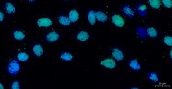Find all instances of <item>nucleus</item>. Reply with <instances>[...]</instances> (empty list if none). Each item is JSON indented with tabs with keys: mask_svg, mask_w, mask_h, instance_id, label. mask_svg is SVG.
<instances>
[{
	"mask_svg": "<svg viewBox=\"0 0 172 89\" xmlns=\"http://www.w3.org/2000/svg\"><path fill=\"white\" fill-rule=\"evenodd\" d=\"M68 18H69L71 23H76L80 19V13L76 9H72L69 12Z\"/></svg>",
	"mask_w": 172,
	"mask_h": 89,
	"instance_id": "6e6552de",
	"label": "nucleus"
},
{
	"mask_svg": "<svg viewBox=\"0 0 172 89\" xmlns=\"http://www.w3.org/2000/svg\"><path fill=\"white\" fill-rule=\"evenodd\" d=\"M13 38H14L16 41H22L25 39L26 35L21 30H16L15 31L14 33H13Z\"/></svg>",
	"mask_w": 172,
	"mask_h": 89,
	"instance_id": "2eb2a0df",
	"label": "nucleus"
},
{
	"mask_svg": "<svg viewBox=\"0 0 172 89\" xmlns=\"http://www.w3.org/2000/svg\"><path fill=\"white\" fill-rule=\"evenodd\" d=\"M146 34L150 38H156L158 37V31L153 27H149L146 29Z\"/></svg>",
	"mask_w": 172,
	"mask_h": 89,
	"instance_id": "aec40b11",
	"label": "nucleus"
},
{
	"mask_svg": "<svg viewBox=\"0 0 172 89\" xmlns=\"http://www.w3.org/2000/svg\"><path fill=\"white\" fill-rule=\"evenodd\" d=\"M57 20L59 24L63 26H69L71 25V21L69 18L65 15H60L57 18Z\"/></svg>",
	"mask_w": 172,
	"mask_h": 89,
	"instance_id": "4468645a",
	"label": "nucleus"
},
{
	"mask_svg": "<svg viewBox=\"0 0 172 89\" xmlns=\"http://www.w3.org/2000/svg\"><path fill=\"white\" fill-rule=\"evenodd\" d=\"M136 9L139 15H146L147 11V7L143 3H138L136 7Z\"/></svg>",
	"mask_w": 172,
	"mask_h": 89,
	"instance_id": "f3484780",
	"label": "nucleus"
},
{
	"mask_svg": "<svg viewBox=\"0 0 172 89\" xmlns=\"http://www.w3.org/2000/svg\"><path fill=\"white\" fill-rule=\"evenodd\" d=\"M76 37L78 41L81 42H87L89 39L90 35L87 31L83 30V31H80V32L77 33Z\"/></svg>",
	"mask_w": 172,
	"mask_h": 89,
	"instance_id": "1a4fd4ad",
	"label": "nucleus"
},
{
	"mask_svg": "<svg viewBox=\"0 0 172 89\" xmlns=\"http://www.w3.org/2000/svg\"><path fill=\"white\" fill-rule=\"evenodd\" d=\"M21 69L20 62L18 60H11L7 64V70L11 75H16L19 73Z\"/></svg>",
	"mask_w": 172,
	"mask_h": 89,
	"instance_id": "f257e3e1",
	"label": "nucleus"
},
{
	"mask_svg": "<svg viewBox=\"0 0 172 89\" xmlns=\"http://www.w3.org/2000/svg\"><path fill=\"white\" fill-rule=\"evenodd\" d=\"M170 58H171V50H170Z\"/></svg>",
	"mask_w": 172,
	"mask_h": 89,
	"instance_id": "c85d7f7f",
	"label": "nucleus"
},
{
	"mask_svg": "<svg viewBox=\"0 0 172 89\" xmlns=\"http://www.w3.org/2000/svg\"><path fill=\"white\" fill-rule=\"evenodd\" d=\"M146 76L149 79V81L151 83H157L159 81V77H158V75L156 72H153V71L149 72L147 74Z\"/></svg>",
	"mask_w": 172,
	"mask_h": 89,
	"instance_id": "ddd939ff",
	"label": "nucleus"
},
{
	"mask_svg": "<svg viewBox=\"0 0 172 89\" xmlns=\"http://www.w3.org/2000/svg\"><path fill=\"white\" fill-rule=\"evenodd\" d=\"M129 66L130 68L136 72H138L142 68L141 64L139 63V62L137 59H132L129 61Z\"/></svg>",
	"mask_w": 172,
	"mask_h": 89,
	"instance_id": "f8f14e48",
	"label": "nucleus"
},
{
	"mask_svg": "<svg viewBox=\"0 0 172 89\" xmlns=\"http://www.w3.org/2000/svg\"><path fill=\"white\" fill-rule=\"evenodd\" d=\"M60 59L63 61L65 62H70L72 61L74 59V56L72 55L71 53L69 51H65L62 53L60 55Z\"/></svg>",
	"mask_w": 172,
	"mask_h": 89,
	"instance_id": "a211bd4d",
	"label": "nucleus"
},
{
	"mask_svg": "<svg viewBox=\"0 0 172 89\" xmlns=\"http://www.w3.org/2000/svg\"><path fill=\"white\" fill-rule=\"evenodd\" d=\"M148 3L149 6L155 10L159 9L162 5L161 0H148Z\"/></svg>",
	"mask_w": 172,
	"mask_h": 89,
	"instance_id": "412c9836",
	"label": "nucleus"
},
{
	"mask_svg": "<svg viewBox=\"0 0 172 89\" xmlns=\"http://www.w3.org/2000/svg\"><path fill=\"white\" fill-rule=\"evenodd\" d=\"M162 5L167 8H171L172 7L171 0H161Z\"/></svg>",
	"mask_w": 172,
	"mask_h": 89,
	"instance_id": "b1692460",
	"label": "nucleus"
},
{
	"mask_svg": "<svg viewBox=\"0 0 172 89\" xmlns=\"http://www.w3.org/2000/svg\"><path fill=\"white\" fill-rule=\"evenodd\" d=\"M29 59V56L26 52H19L17 55V60L21 63H25Z\"/></svg>",
	"mask_w": 172,
	"mask_h": 89,
	"instance_id": "4be33fe9",
	"label": "nucleus"
},
{
	"mask_svg": "<svg viewBox=\"0 0 172 89\" xmlns=\"http://www.w3.org/2000/svg\"><path fill=\"white\" fill-rule=\"evenodd\" d=\"M4 88V86H3V84L0 82V89H3Z\"/></svg>",
	"mask_w": 172,
	"mask_h": 89,
	"instance_id": "cd10ccee",
	"label": "nucleus"
},
{
	"mask_svg": "<svg viewBox=\"0 0 172 89\" xmlns=\"http://www.w3.org/2000/svg\"><path fill=\"white\" fill-rule=\"evenodd\" d=\"M112 24L116 28H123L125 25V20L124 18L119 14H115L112 16L111 18Z\"/></svg>",
	"mask_w": 172,
	"mask_h": 89,
	"instance_id": "f03ea898",
	"label": "nucleus"
},
{
	"mask_svg": "<svg viewBox=\"0 0 172 89\" xmlns=\"http://www.w3.org/2000/svg\"><path fill=\"white\" fill-rule=\"evenodd\" d=\"M101 65L104 68L113 70L116 67V61L113 58H106L101 62Z\"/></svg>",
	"mask_w": 172,
	"mask_h": 89,
	"instance_id": "7ed1b4c3",
	"label": "nucleus"
},
{
	"mask_svg": "<svg viewBox=\"0 0 172 89\" xmlns=\"http://www.w3.org/2000/svg\"><path fill=\"white\" fill-rule=\"evenodd\" d=\"M88 20L90 25H93L96 24L97 19H96V15L95 11L93 10L89 11L88 14Z\"/></svg>",
	"mask_w": 172,
	"mask_h": 89,
	"instance_id": "dca6fc26",
	"label": "nucleus"
},
{
	"mask_svg": "<svg viewBox=\"0 0 172 89\" xmlns=\"http://www.w3.org/2000/svg\"><path fill=\"white\" fill-rule=\"evenodd\" d=\"M96 15V19L97 21L101 22V23H106L108 20V17L106 13L102 12V11H95Z\"/></svg>",
	"mask_w": 172,
	"mask_h": 89,
	"instance_id": "9b49d317",
	"label": "nucleus"
},
{
	"mask_svg": "<svg viewBox=\"0 0 172 89\" xmlns=\"http://www.w3.org/2000/svg\"><path fill=\"white\" fill-rule=\"evenodd\" d=\"M11 89H20V83L19 81H13L11 85Z\"/></svg>",
	"mask_w": 172,
	"mask_h": 89,
	"instance_id": "393cba45",
	"label": "nucleus"
},
{
	"mask_svg": "<svg viewBox=\"0 0 172 89\" xmlns=\"http://www.w3.org/2000/svg\"><path fill=\"white\" fill-rule=\"evenodd\" d=\"M4 20H5V15H4V13L0 10V22H2Z\"/></svg>",
	"mask_w": 172,
	"mask_h": 89,
	"instance_id": "a878e982",
	"label": "nucleus"
},
{
	"mask_svg": "<svg viewBox=\"0 0 172 89\" xmlns=\"http://www.w3.org/2000/svg\"><path fill=\"white\" fill-rule=\"evenodd\" d=\"M60 38V35L56 31L49 32L45 36V40L49 43H53L58 41Z\"/></svg>",
	"mask_w": 172,
	"mask_h": 89,
	"instance_id": "39448f33",
	"label": "nucleus"
},
{
	"mask_svg": "<svg viewBox=\"0 0 172 89\" xmlns=\"http://www.w3.org/2000/svg\"><path fill=\"white\" fill-rule=\"evenodd\" d=\"M122 12H123V15L125 16L130 18H133L136 14L135 11L132 7L128 5H125L123 6V7H122Z\"/></svg>",
	"mask_w": 172,
	"mask_h": 89,
	"instance_id": "0eeeda50",
	"label": "nucleus"
},
{
	"mask_svg": "<svg viewBox=\"0 0 172 89\" xmlns=\"http://www.w3.org/2000/svg\"><path fill=\"white\" fill-rule=\"evenodd\" d=\"M163 42L166 44V46L171 47L172 46V38L170 35H166L163 38Z\"/></svg>",
	"mask_w": 172,
	"mask_h": 89,
	"instance_id": "5701e85b",
	"label": "nucleus"
},
{
	"mask_svg": "<svg viewBox=\"0 0 172 89\" xmlns=\"http://www.w3.org/2000/svg\"><path fill=\"white\" fill-rule=\"evenodd\" d=\"M26 1L29 2V3H33L36 2V0H26Z\"/></svg>",
	"mask_w": 172,
	"mask_h": 89,
	"instance_id": "bb28decb",
	"label": "nucleus"
},
{
	"mask_svg": "<svg viewBox=\"0 0 172 89\" xmlns=\"http://www.w3.org/2000/svg\"><path fill=\"white\" fill-rule=\"evenodd\" d=\"M65 1H69V0H65Z\"/></svg>",
	"mask_w": 172,
	"mask_h": 89,
	"instance_id": "c756f323",
	"label": "nucleus"
},
{
	"mask_svg": "<svg viewBox=\"0 0 172 89\" xmlns=\"http://www.w3.org/2000/svg\"><path fill=\"white\" fill-rule=\"evenodd\" d=\"M37 24L39 28H47L53 25V21L48 17H43L37 20Z\"/></svg>",
	"mask_w": 172,
	"mask_h": 89,
	"instance_id": "20e7f679",
	"label": "nucleus"
},
{
	"mask_svg": "<svg viewBox=\"0 0 172 89\" xmlns=\"http://www.w3.org/2000/svg\"><path fill=\"white\" fill-rule=\"evenodd\" d=\"M5 12L9 15L14 14L16 12V7L11 2H7L5 5Z\"/></svg>",
	"mask_w": 172,
	"mask_h": 89,
	"instance_id": "6ab92c4d",
	"label": "nucleus"
},
{
	"mask_svg": "<svg viewBox=\"0 0 172 89\" xmlns=\"http://www.w3.org/2000/svg\"><path fill=\"white\" fill-rule=\"evenodd\" d=\"M32 51L36 57H40L41 56H43L44 53L43 46L40 44H35V45L32 47Z\"/></svg>",
	"mask_w": 172,
	"mask_h": 89,
	"instance_id": "9d476101",
	"label": "nucleus"
},
{
	"mask_svg": "<svg viewBox=\"0 0 172 89\" xmlns=\"http://www.w3.org/2000/svg\"><path fill=\"white\" fill-rule=\"evenodd\" d=\"M112 56L115 61L121 62L124 59V53L120 48H115L112 51Z\"/></svg>",
	"mask_w": 172,
	"mask_h": 89,
	"instance_id": "423d86ee",
	"label": "nucleus"
}]
</instances>
